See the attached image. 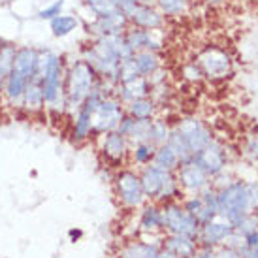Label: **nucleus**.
<instances>
[{
    "label": "nucleus",
    "instance_id": "49",
    "mask_svg": "<svg viewBox=\"0 0 258 258\" xmlns=\"http://www.w3.org/2000/svg\"><path fill=\"white\" fill-rule=\"evenodd\" d=\"M202 4H206V6H211V8H215V6H222L226 0H200Z\"/></svg>",
    "mask_w": 258,
    "mask_h": 258
},
{
    "label": "nucleus",
    "instance_id": "36",
    "mask_svg": "<svg viewBox=\"0 0 258 258\" xmlns=\"http://www.w3.org/2000/svg\"><path fill=\"white\" fill-rule=\"evenodd\" d=\"M166 144L170 145L173 151H175V155L179 157V160L181 162H186V160H192V151H190V147L186 145V142H185V138L181 136L177 130L173 128L172 130V134H170V138H168V142Z\"/></svg>",
    "mask_w": 258,
    "mask_h": 258
},
{
    "label": "nucleus",
    "instance_id": "2",
    "mask_svg": "<svg viewBox=\"0 0 258 258\" xmlns=\"http://www.w3.org/2000/svg\"><path fill=\"white\" fill-rule=\"evenodd\" d=\"M98 79L100 78L96 70L81 57L66 60L64 91L68 98V113L72 115L76 109L83 106V102L98 85Z\"/></svg>",
    "mask_w": 258,
    "mask_h": 258
},
{
    "label": "nucleus",
    "instance_id": "41",
    "mask_svg": "<svg viewBox=\"0 0 258 258\" xmlns=\"http://www.w3.org/2000/svg\"><path fill=\"white\" fill-rule=\"evenodd\" d=\"M239 234L241 237H245V236H249L251 232H256L258 230V222H256V219H254V213H249V215L245 217L243 221L239 222V226L237 228H234Z\"/></svg>",
    "mask_w": 258,
    "mask_h": 258
},
{
    "label": "nucleus",
    "instance_id": "29",
    "mask_svg": "<svg viewBox=\"0 0 258 258\" xmlns=\"http://www.w3.org/2000/svg\"><path fill=\"white\" fill-rule=\"evenodd\" d=\"M79 19L74 14H60L49 21V30L55 38L70 36L74 30H78Z\"/></svg>",
    "mask_w": 258,
    "mask_h": 258
},
{
    "label": "nucleus",
    "instance_id": "27",
    "mask_svg": "<svg viewBox=\"0 0 258 258\" xmlns=\"http://www.w3.org/2000/svg\"><path fill=\"white\" fill-rule=\"evenodd\" d=\"M181 204H183V208H185V211L188 215H192L196 221L200 222V226L209 221H213V219H217L215 213H211V211L204 206L200 194H186V198H183Z\"/></svg>",
    "mask_w": 258,
    "mask_h": 258
},
{
    "label": "nucleus",
    "instance_id": "5",
    "mask_svg": "<svg viewBox=\"0 0 258 258\" xmlns=\"http://www.w3.org/2000/svg\"><path fill=\"white\" fill-rule=\"evenodd\" d=\"M196 64L200 66L204 79L208 81H224L234 74V58L224 47L204 45L196 53Z\"/></svg>",
    "mask_w": 258,
    "mask_h": 258
},
{
    "label": "nucleus",
    "instance_id": "43",
    "mask_svg": "<svg viewBox=\"0 0 258 258\" xmlns=\"http://www.w3.org/2000/svg\"><path fill=\"white\" fill-rule=\"evenodd\" d=\"M147 79H149V83H151L153 87L164 85L166 81H168V70H166L164 66H160V68H158L157 72H153Z\"/></svg>",
    "mask_w": 258,
    "mask_h": 258
},
{
    "label": "nucleus",
    "instance_id": "4",
    "mask_svg": "<svg viewBox=\"0 0 258 258\" xmlns=\"http://www.w3.org/2000/svg\"><path fill=\"white\" fill-rule=\"evenodd\" d=\"M111 185H113V194L119 206L126 211H136L142 209L147 204V198L142 188V181H140V173L134 168H119L113 172L111 177Z\"/></svg>",
    "mask_w": 258,
    "mask_h": 258
},
{
    "label": "nucleus",
    "instance_id": "11",
    "mask_svg": "<svg viewBox=\"0 0 258 258\" xmlns=\"http://www.w3.org/2000/svg\"><path fill=\"white\" fill-rule=\"evenodd\" d=\"M192 160L208 173L209 177H215L219 173L226 172V168L230 164L228 149L217 138H213L202 151H198L192 157Z\"/></svg>",
    "mask_w": 258,
    "mask_h": 258
},
{
    "label": "nucleus",
    "instance_id": "52",
    "mask_svg": "<svg viewBox=\"0 0 258 258\" xmlns=\"http://www.w3.org/2000/svg\"><path fill=\"white\" fill-rule=\"evenodd\" d=\"M254 219H256V222H258V209L254 211Z\"/></svg>",
    "mask_w": 258,
    "mask_h": 258
},
{
    "label": "nucleus",
    "instance_id": "25",
    "mask_svg": "<svg viewBox=\"0 0 258 258\" xmlns=\"http://www.w3.org/2000/svg\"><path fill=\"white\" fill-rule=\"evenodd\" d=\"M124 113H128L134 119H155L158 113V104L153 96L138 98L124 106Z\"/></svg>",
    "mask_w": 258,
    "mask_h": 258
},
{
    "label": "nucleus",
    "instance_id": "21",
    "mask_svg": "<svg viewBox=\"0 0 258 258\" xmlns=\"http://www.w3.org/2000/svg\"><path fill=\"white\" fill-rule=\"evenodd\" d=\"M151 93H153V85L149 83V79L144 78V76H140V78L132 79V81H126V83H117L113 94L126 106V104L132 100L151 96Z\"/></svg>",
    "mask_w": 258,
    "mask_h": 258
},
{
    "label": "nucleus",
    "instance_id": "15",
    "mask_svg": "<svg viewBox=\"0 0 258 258\" xmlns=\"http://www.w3.org/2000/svg\"><path fill=\"white\" fill-rule=\"evenodd\" d=\"M140 181H142V188H144V194L147 202H157L158 194L162 192L164 185L168 183V179L172 177L175 172H168V170H162L155 166L153 162L147 166H142L140 170Z\"/></svg>",
    "mask_w": 258,
    "mask_h": 258
},
{
    "label": "nucleus",
    "instance_id": "30",
    "mask_svg": "<svg viewBox=\"0 0 258 258\" xmlns=\"http://www.w3.org/2000/svg\"><path fill=\"white\" fill-rule=\"evenodd\" d=\"M153 4L166 19H175L188 14V10L192 8V0H153Z\"/></svg>",
    "mask_w": 258,
    "mask_h": 258
},
{
    "label": "nucleus",
    "instance_id": "9",
    "mask_svg": "<svg viewBox=\"0 0 258 258\" xmlns=\"http://www.w3.org/2000/svg\"><path fill=\"white\" fill-rule=\"evenodd\" d=\"M124 115V104L115 94H106L93 113V134L102 136L117 128Z\"/></svg>",
    "mask_w": 258,
    "mask_h": 258
},
{
    "label": "nucleus",
    "instance_id": "32",
    "mask_svg": "<svg viewBox=\"0 0 258 258\" xmlns=\"http://www.w3.org/2000/svg\"><path fill=\"white\" fill-rule=\"evenodd\" d=\"M15 51H17V45L14 42L4 40L2 47H0V93H2V87L6 83V79L10 78V74L14 70Z\"/></svg>",
    "mask_w": 258,
    "mask_h": 258
},
{
    "label": "nucleus",
    "instance_id": "37",
    "mask_svg": "<svg viewBox=\"0 0 258 258\" xmlns=\"http://www.w3.org/2000/svg\"><path fill=\"white\" fill-rule=\"evenodd\" d=\"M151 121H153V119H136V121H134V126H132L130 134L126 136L130 144H142V142H149Z\"/></svg>",
    "mask_w": 258,
    "mask_h": 258
},
{
    "label": "nucleus",
    "instance_id": "22",
    "mask_svg": "<svg viewBox=\"0 0 258 258\" xmlns=\"http://www.w3.org/2000/svg\"><path fill=\"white\" fill-rule=\"evenodd\" d=\"M162 249L170 252L173 258H190L198 252V241L194 237L179 236V234H164Z\"/></svg>",
    "mask_w": 258,
    "mask_h": 258
},
{
    "label": "nucleus",
    "instance_id": "19",
    "mask_svg": "<svg viewBox=\"0 0 258 258\" xmlns=\"http://www.w3.org/2000/svg\"><path fill=\"white\" fill-rule=\"evenodd\" d=\"M138 230L145 236H162L164 221H162V206L157 202H147L138 217Z\"/></svg>",
    "mask_w": 258,
    "mask_h": 258
},
{
    "label": "nucleus",
    "instance_id": "20",
    "mask_svg": "<svg viewBox=\"0 0 258 258\" xmlns=\"http://www.w3.org/2000/svg\"><path fill=\"white\" fill-rule=\"evenodd\" d=\"M164 236V234H162ZM162 249V237L157 241H144V239H130L119 249L117 256L121 258H158Z\"/></svg>",
    "mask_w": 258,
    "mask_h": 258
},
{
    "label": "nucleus",
    "instance_id": "26",
    "mask_svg": "<svg viewBox=\"0 0 258 258\" xmlns=\"http://www.w3.org/2000/svg\"><path fill=\"white\" fill-rule=\"evenodd\" d=\"M132 60H134L140 76H144V78H149L160 66H164L160 53H153V51H136L132 55Z\"/></svg>",
    "mask_w": 258,
    "mask_h": 258
},
{
    "label": "nucleus",
    "instance_id": "50",
    "mask_svg": "<svg viewBox=\"0 0 258 258\" xmlns=\"http://www.w3.org/2000/svg\"><path fill=\"white\" fill-rule=\"evenodd\" d=\"M124 2H151V0H124Z\"/></svg>",
    "mask_w": 258,
    "mask_h": 258
},
{
    "label": "nucleus",
    "instance_id": "38",
    "mask_svg": "<svg viewBox=\"0 0 258 258\" xmlns=\"http://www.w3.org/2000/svg\"><path fill=\"white\" fill-rule=\"evenodd\" d=\"M181 78L185 79L186 83H202L204 74H202L200 66L196 64V60H186L185 64L181 66Z\"/></svg>",
    "mask_w": 258,
    "mask_h": 258
},
{
    "label": "nucleus",
    "instance_id": "35",
    "mask_svg": "<svg viewBox=\"0 0 258 258\" xmlns=\"http://www.w3.org/2000/svg\"><path fill=\"white\" fill-rule=\"evenodd\" d=\"M239 153L249 162H258V124H252L251 130L245 134L243 145H241Z\"/></svg>",
    "mask_w": 258,
    "mask_h": 258
},
{
    "label": "nucleus",
    "instance_id": "13",
    "mask_svg": "<svg viewBox=\"0 0 258 258\" xmlns=\"http://www.w3.org/2000/svg\"><path fill=\"white\" fill-rule=\"evenodd\" d=\"M122 36L134 51H153V53H162L166 47V42L160 36V30H145L138 27H128L122 32Z\"/></svg>",
    "mask_w": 258,
    "mask_h": 258
},
{
    "label": "nucleus",
    "instance_id": "28",
    "mask_svg": "<svg viewBox=\"0 0 258 258\" xmlns=\"http://www.w3.org/2000/svg\"><path fill=\"white\" fill-rule=\"evenodd\" d=\"M91 17H109V15H121L122 0H83Z\"/></svg>",
    "mask_w": 258,
    "mask_h": 258
},
{
    "label": "nucleus",
    "instance_id": "39",
    "mask_svg": "<svg viewBox=\"0 0 258 258\" xmlns=\"http://www.w3.org/2000/svg\"><path fill=\"white\" fill-rule=\"evenodd\" d=\"M136 78H140V72H138L132 57L121 60V64H119V83H126V81H132Z\"/></svg>",
    "mask_w": 258,
    "mask_h": 258
},
{
    "label": "nucleus",
    "instance_id": "53",
    "mask_svg": "<svg viewBox=\"0 0 258 258\" xmlns=\"http://www.w3.org/2000/svg\"><path fill=\"white\" fill-rule=\"evenodd\" d=\"M2 43H4V38L0 36V47H2Z\"/></svg>",
    "mask_w": 258,
    "mask_h": 258
},
{
    "label": "nucleus",
    "instance_id": "8",
    "mask_svg": "<svg viewBox=\"0 0 258 258\" xmlns=\"http://www.w3.org/2000/svg\"><path fill=\"white\" fill-rule=\"evenodd\" d=\"M122 12L126 15L130 27L145 30H162L166 25V17L153 4V0L151 2H124L122 0Z\"/></svg>",
    "mask_w": 258,
    "mask_h": 258
},
{
    "label": "nucleus",
    "instance_id": "17",
    "mask_svg": "<svg viewBox=\"0 0 258 258\" xmlns=\"http://www.w3.org/2000/svg\"><path fill=\"white\" fill-rule=\"evenodd\" d=\"M126 15H109V17H93L91 21H85V32L91 38H104L111 34H122L128 29Z\"/></svg>",
    "mask_w": 258,
    "mask_h": 258
},
{
    "label": "nucleus",
    "instance_id": "3",
    "mask_svg": "<svg viewBox=\"0 0 258 258\" xmlns=\"http://www.w3.org/2000/svg\"><path fill=\"white\" fill-rule=\"evenodd\" d=\"M219 198V217L228 221L234 228L251 213L249 208V185L247 181L232 179L228 185L217 190Z\"/></svg>",
    "mask_w": 258,
    "mask_h": 258
},
{
    "label": "nucleus",
    "instance_id": "46",
    "mask_svg": "<svg viewBox=\"0 0 258 258\" xmlns=\"http://www.w3.org/2000/svg\"><path fill=\"white\" fill-rule=\"evenodd\" d=\"M237 252L241 258H258V245L256 247H249V245L241 243L237 247Z\"/></svg>",
    "mask_w": 258,
    "mask_h": 258
},
{
    "label": "nucleus",
    "instance_id": "16",
    "mask_svg": "<svg viewBox=\"0 0 258 258\" xmlns=\"http://www.w3.org/2000/svg\"><path fill=\"white\" fill-rule=\"evenodd\" d=\"M93 134V108L83 102V106L78 108L70 115V140L76 145L87 144Z\"/></svg>",
    "mask_w": 258,
    "mask_h": 258
},
{
    "label": "nucleus",
    "instance_id": "40",
    "mask_svg": "<svg viewBox=\"0 0 258 258\" xmlns=\"http://www.w3.org/2000/svg\"><path fill=\"white\" fill-rule=\"evenodd\" d=\"M62 8H64V0H55V2L47 4L45 8H42L36 14V17L42 19V21H51L53 17H57V15L62 14Z\"/></svg>",
    "mask_w": 258,
    "mask_h": 258
},
{
    "label": "nucleus",
    "instance_id": "31",
    "mask_svg": "<svg viewBox=\"0 0 258 258\" xmlns=\"http://www.w3.org/2000/svg\"><path fill=\"white\" fill-rule=\"evenodd\" d=\"M153 164L162 168V170H168V172H175L179 168L181 160L179 157L175 155V151L170 147L168 144L158 145L157 151H155V157H153Z\"/></svg>",
    "mask_w": 258,
    "mask_h": 258
},
{
    "label": "nucleus",
    "instance_id": "51",
    "mask_svg": "<svg viewBox=\"0 0 258 258\" xmlns=\"http://www.w3.org/2000/svg\"><path fill=\"white\" fill-rule=\"evenodd\" d=\"M2 2H6V4H14V2H17V0H2Z\"/></svg>",
    "mask_w": 258,
    "mask_h": 258
},
{
    "label": "nucleus",
    "instance_id": "18",
    "mask_svg": "<svg viewBox=\"0 0 258 258\" xmlns=\"http://www.w3.org/2000/svg\"><path fill=\"white\" fill-rule=\"evenodd\" d=\"M30 79L23 78L19 74L12 72L10 78L6 79V83L2 87V93H0V100L4 102V106L8 109H12L15 113L23 111V98H25V89Z\"/></svg>",
    "mask_w": 258,
    "mask_h": 258
},
{
    "label": "nucleus",
    "instance_id": "23",
    "mask_svg": "<svg viewBox=\"0 0 258 258\" xmlns=\"http://www.w3.org/2000/svg\"><path fill=\"white\" fill-rule=\"evenodd\" d=\"M45 111V96H43L42 81L38 79H30L25 89V98H23V113L36 117L43 115Z\"/></svg>",
    "mask_w": 258,
    "mask_h": 258
},
{
    "label": "nucleus",
    "instance_id": "42",
    "mask_svg": "<svg viewBox=\"0 0 258 258\" xmlns=\"http://www.w3.org/2000/svg\"><path fill=\"white\" fill-rule=\"evenodd\" d=\"M134 121H136L134 117H130L128 113H124V115H122V119L119 121V124H117V128H115V130H117L119 134H122V136H128L130 130H132V126H134Z\"/></svg>",
    "mask_w": 258,
    "mask_h": 258
},
{
    "label": "nucleus",
    "instance_id": "55",
    "mask_svg": "<svg viewBox=\"0 0 258 258\" xmlns=\"http://www.w3.org/2000/svg\"><path fill=\"white\" fill-rule=\"evenodd\" d=\"M111 258H121V256H111Z\"/></svg>",
    "mask_w": 258,
    "mask_h": 258
},
{
    "label": "nucleus",
    "instance_id": "24",
    "mask_svg": "<svg viewBox=\"0 0 258 258\" xmlns=\"http://www.w3.org/2000/svg\"><path fill=\"white\" fill-rule=\"evenodd\" d=\"M36 60H38V47L32 45H17L14 58V70L12 72L19 74L23 78L32 79L36 72Z\"/></svg>",
    "mask_w": 258,
    "mask_h": 258
},
{
    "label": "nucleus",
    "instance_id": "12",
    "mask_svg": "<svg viewBox=\"0 0 258 258\" xmlns=\"http://www.w3.org/2000/svg\"><path fill=\"white\" fill-rule=\"evenodd\" d=\"M175 177L185 194H200L204 188L211 186V177L194 160L181 162L175 170Z\"/></svg>",
    "mask_w": 258,
    "mask_h": 258
},
{
    "label": "nucleus",
    "instance_id": "10",
    "mask_svg": "<svg viewBox=\"0 0 258 258\" xmlns=\"http://www.w3.org/2000/svg\"><path fill=\"white\" fill-rule=\"evenodd\" d=\"M173 128L179 132L181 136L185 138L186 145L190 147L192 155H196L198 151H202L206 145L213 140V130L208 122L196 117V115H188V117H183L179 119V122L173 126Z\"/></svg>",
    "mask_w": 258,
    "mask_h": 258
},
{
    "label": "nucleus",
    "instance_id": "54",
    "mask_svg": "<svg viewBox=\"0 0 258 258\" xmlns=\"http://www.w3.org/2000/svg\"><path fill=\"white\" fill-rule=\"evenodd\" d=\"M190 258H198V252H196V254H194V256H190Z\"/></svg>",
    "mask_w": 258,
    "mask_h": 258
},
{
    "label": "nucleus",
    "instance_id": "47",
    "mask_svg": "<svg viewBox=\"0 0 258 258\" xmlns=\"http://www.w3.org/2000/svg\"><path fill=\"white\" fill-rule=\"evenodd\" d=\"M83 236H85V232H83L81 228H70L68 230V241H70V243H78V241H81Z\"/></svg>",
    "mask_w": 258,
    "mask_h": 258
},
{
    "label": "nucleus",
    "instance_id": "44",
    "mask_svg": "<svg viewBox=\"0 0 258 258\" xmlns=\"http://www.w3.org/2000/svg\"><path fill=\"white\" fill-rule=\"evenodd\" d=\"M247 185H249V208L251 213H254L258 209V181H251Z\"/></svg>",
    "mask_w": 258,
    "mask_h": 258
},
{
    "label": "nucleus",
    "instance_id": "34",
    "mask_svg": "<svg viewBox=\"0 0 258 258\" xmlns=\"http://www.w3.org/2000/svg\"><path fill=\"white\" fill-rule=\"evenodd\" d=\"M173 126L170 122L166 121V119H160V117H155L153 121H151V136H149V142L153 145H162L168 142V138L172 134Z\"/></svg>",
    "mask_w": 258,
    "mask_h": 258
},
{
    "label": "nucleus",
    "instance_id": "1",
    "mask_svg": "<svg viewBox=\"0 0 258 258\" xmlns=\"http://www.w3.org/2000/svg\"><path fill=\"white\" fill-rule=\"evenodd\" d=\"M134 51L130 49L122 34H111L104 38H91V42L81 45L79 57L93 66L98 78L117 85L119 83V64L130 58Z\"/></svg>",
    "mask_w": 258,
    "mask_h": 258
},
{
    "label": "nucleus",
    "instance_id": "14",
    "mask_svg": "<svg viewBox=\"0 0 258 258\" xmlns=\"http://www.w3.org/2000/svg\"><path fill=\"white\" fill-rule=\"evenodd\" d=\"M232 232H234V226L228 221H224L222 217H217L213 221L202 224L196 241H198V247H202V249H217V247L224 245L226 237Z\"/></svg>",
    "mask_w": 258,
    "mask_h": 258
},
{
    "label": "nucleus",
    "instance_id": "45",
    "mask_svg": "<svg viewBox=\"0 0 258 258\" xmlns=\"http://www.w3.org/2000/svg\"><path fill=\"white\" fill-rule=\"evenodd\" d=\"M215 254H217V258H241L239 252H237V249H232V247H226V245L217 247Z\"/></svg>",
    "mask_w": 258,
    "mask_h": 258
},
{
    "label": "nucleus",
    "instance_id": "33",
    "mask_svg": "<svg viewBox=\"0 0 258 258\" xmlns=\"http://www.w3.org/2000/svg\"><path fill=\"white\" fill-rule=\"evenodd\" d=\"M157 145H153L151 142H142V144H132L130 147V164L136 166L138 170L142 166H147L153 162Z\"/></svg>",
    "mask_w": 258,
    "mask_h": 258
},
{
    "label": "nucleus",
    "instance_id": "6",
    "mask_svg": "<svg viewBox=\"0 0 258 258\" xmlns=\"http://www.w3.org/2000/svg\"><path fill=\"white\" fill-rule=\"evenodd\" d=\"M98 138H100L98 153H100L104 168H109L115 172V170L130 164V147H132V144L128 142V138L119 134L117 130L106 132Z\"/></svg>",
    "mask_w": 258,
    "mask_h": 258
},
{
    "label": "nucleus",
    "instance_id": "48",
    "mask_svg": "<svg viewBox=\"0 0 258 258\" xmlns=\"http://www.w3.org/2000/svg\"><path fill=\"white\" fill-rule=\"evenodd\" d=\"M198 258H217L215 249H198Z\"/></svg>",
    "mask_w": 258,
    "mask_h": 258
},
{
    "label": "nucleus",
    "instance_id": "7",
    "mask_svg": "<svg viewBox=\"0 0 258 258\" xmlns=\"http://www.w3.org/2000/svg\"><path fill=\"white\" fill-rule=\"evenodd\" d=\"M162 221H164V234H179V236H188L194 239L198 237L200 222L186 213L181 200L162 204Z\"/></svg>",
    "mask_w": 258,
    "mask_h": 258
}]
</instances>
